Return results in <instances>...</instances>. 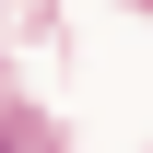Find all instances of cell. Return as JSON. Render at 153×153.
Here are the masks:
<instances>
[{"label": "cell", "instance_id": "6da1fadb", "mask_svg": "<svg viewBox=\"0 0 153 153\" xmlns=\"http://www.w3.org/2000/svg\"><path fill=\"white\" fill-rule=\"evenodd\" d=\"M0 153H12V141H0Z\"/></svg>", "mask_w": 153, "mask_h": 153}]
</instances>
